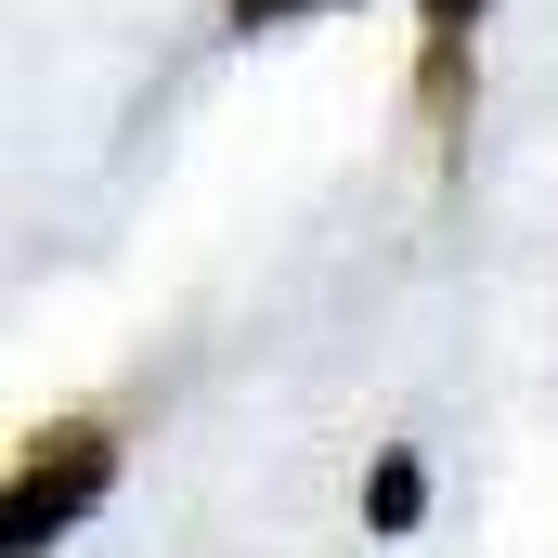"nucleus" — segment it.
<instances>
[{
    "mask_svg": "<svg viewBox=\"0 0 558 558\" xmlns=\"http://www.w3.org/2000/svg\"><path fill=\"white\" fill-rule=\"evenodd\" d=\"M92 494H105V441H65L52 468H26V481H13V520H0V546H13V558H39V533H65Z\"/></svg>",
    "mask_w": 558,
    "mask_h": 558,
    "instance_id": "1",
    "label": "nucleus"
},
{
    "mask_svg": "<svg viewBox=\"0 0 558 558\" xmlns=\"http://www.w3.org/2000/svg\"><path fill=\"white\" fill-rule=\"evenodd\" d=\"M416 454H390V468H377V507H364V520H377V533H416Z\"/></svg>",
    "mask_w": 558,
    "mask_h": 558,
    "instance_id": "2",
    "label": "nucleus"
},
{
    "mask_svg": "<svg viewBox=\"0 0 558 558\" xmlns=\"http://www.w3.org/2000/svg\"><path fill=\"white\" fill-rule=\"evenodd\" d=\"M274 13H312V0H234V26H274Z\"/></svg>",
    "mask_w": 558,
    "mask_h": 558,
    "instance_id": "3",
    "label": "nucleus"
},
{
    "mask_svg": "<svg viewBox=\"0 0 558 558\" xmlns=\"http://www.w3.org/2000/svg\"><path fill=\"white\" fill-rule=\"evenodd\" d=\"M441 13H481V0H441Z\"/></svg>",
    "mask_w": 558,
    "mask_h": 558,
    "instance_id": "4",
    "label": "nucleus"
}]
</instances>
